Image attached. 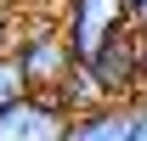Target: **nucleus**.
Here are the masks:
<instances>
[{
	"label": "nucleus",
	"instance_id": "nucleus-2",
	"mask_svg": "<svg viewBox=\"0 0 147 141\" xmlns=\"http://www.w3.org/2000/svg\"><path fill=\"white\" fill-rule=\"evenodd\" d=\"M11 56H17V68H23V79H28V90H62V85H68V73L79 68V62H74V51H68V34H62L57 23H45V17L23 34V45H17Z\"/></svg>",
	"mask_w": 147,
	"mask_h": 141
},
{
	"label": "nucleus",
	"instance_id": "nucleus-9",
	"mask_svg": "<svg viewBox=\"0 0 147 141\" xmlns=\"http://www.w3.org/2000/svg\"><path fill=\"white\" fill-rule=\"evenodd\" d=\"M0 56H6V11H0Z\"/></svg>",
	"mask_w": 147,
	"mask_h": 141
},
{
	"label": "nucleus",
	"instance_id": "nucleus-5",
	"mask_svg": "<svg viewBox=\"0 0 147 141\" xmlns=\"http://www.w3.org/2000/svg\"><path fill=\"white\" fill-rule=\"evenodd\" d=\"M68 141H136V102H108L96 113H79Z\"/></svg>",
	"mask_w": 147,
	"mask_h": 141
},
{
	"label": "nucleus",
	"instance_id": "nucleus-1",
	"mask_svg": "<svg viewBox=\"0 0 147 141\" xmlns=\"http://www.w3.org/2000/svg\"><path fill=\"white\" fill-rule=\"evenodd\" d=\"M130 28H136L130 23V0H68V17H62V34H68V51H74L79 68H91Z\"/></svg>",
	"mask_w": 147,
	"mask_h": 141
},
{
	"label": "nucleus",
	"instance_id": "nucleus-3",
	"mask_svg": "<svg viewBox=\"0 0 147 141\" xmlns=\"http://www.w3.org/2000/svg\"><path fill=\"white\" fill-rule=\"evenodd\" d=\"M68 130H74V113L62 107L57 90H34L0 113V141H68Z\"/></svg>",
	"mask_w": 147,
	"mask_h": 141
},
{
	"label": "nucleus",
	"instance_id": "nucleus-6",
	"mask_svg": "<svg viewBox=\"0 0 147 141\" xmlns=\"http://www.w3.org/2000/svg\"><path fill=\"white\" fill-rule=\"evenodd\" d=\"M23 96H34V90H28V79H23L17 56L6 51V56H0V113H6V107H17Z\"/></svg>",
	"mask_w": 147,
	"mask_h": 141
},
{
	"label": "nucleus",
	"instance_id": "nucleus-7",
	"mask_svg": "<svg viewBox=\"0 0 147 141\" xmlns=\"http://www.w3.org/2000/svg\"><path fill=\"white\" fill-rule=\"evenodd\" d=\"M130 23H136V28L147 34V0H130Z\"/></svg>",
	"mask_w": 147,
	"mask_h": 141
},
{
	"label": "nucleus",
	"instance_id": "nucleus-10",
	"mask_svg": "<svg viewBox=\"0 0 147 141\" xmlns=\"http://www.w3.org/2000/svg\"><path fill=\"white\" fill-rule=\"evenodd\" d=\"M142 45H147V34H142Z\"/></svg>",
	"mask_w": 147,
	"mask_h": 141
},
{
	"label": "nucleus",
	"instance_id": "nucleus-8",
	"mask_svg": "<svg viewBox=\"0 0 147 141\" xmlns=\"http://www.w3.org/2000/svg\"><path fill=\"white\" fill-rule=\"evenodd\" d=\"M136 141H147V96L136 102Z\"/></svg>",
	"mask_w": 147,
	"mask_h": 141
},
{
	"label": "nucleus",
	"instance_id": "nucleus-4",
	"mask_svg": "<svg viewBox=\"0 0 147 141\" xmlns=\"http://www.w3.org/2000/svg\"><path fill=\"white\" fill-rule=\"evenodd\" d=\"M96 85L108 90V102H142L147 90V45H142V28H130L125 40H113L108 51L91 62Z\"/></svg>",
	"mask_w": 147,
	"mask_h": 141
}]
</instances>
